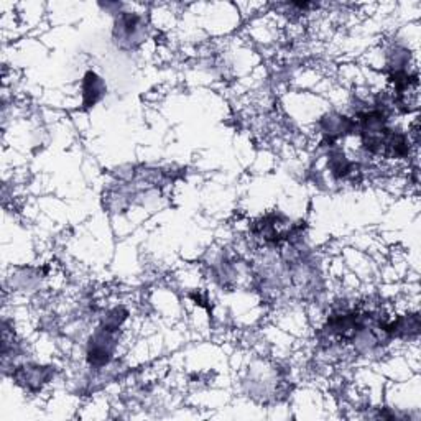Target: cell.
<instances>
[{
	"instance_id": "2",
	"label": "cell",
	"mask_w": 421,
	"mask_h": 421,
	"mask_svg": "<svg viewBox=\"0 0 421 421\" xmlns=\"http://www.w3.org/2000/svg\"><path fill=\"white\" fill-rule=\"evenodd\" d=\"M104 94H105V84L103 81V78H99L95 73H88L86 76H84V83H83L84 105L90 108V105L99 103Z\"/></svg>"
},
{
	"instance_id": "1",
	"label": "cell",
	"mask_w": 421,
	"mask_h": 421,
	"mask_svg": "<svg viewBox=\"0 0 421 421\" xmlns=\"http://www.w3.org/2000/svg\"><path fill=\"white\" fill-rule=\"evenodd\" d=\"M142 30L143 22L137 14H122L115 25V36H119L120 41L132 45L133 41L140 40Z\"/></svg>"
}]
</instances>
